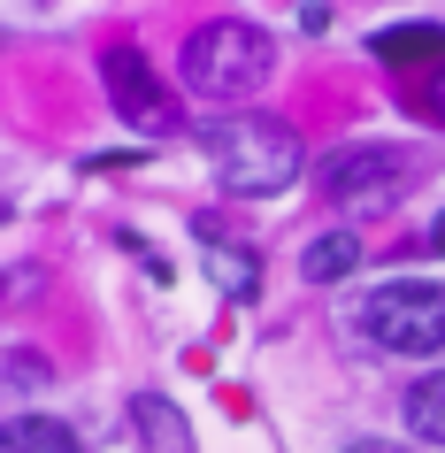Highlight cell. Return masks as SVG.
Here are the masks:
<instances>
[{
  "mask_svg": "<svg viewBox=\"0 0 445 453\" xmlns=\"http://www.w3.org/2000/svg\"><path fill=\"white\" fill-rule=\"evenodd\" d=\"M208 169L231 200H277V192L300 185L307 146L277 116H223V123H208Z\"/></svg>",
  "mask_w": 445,
  "mask_h": 453,
  "instance_id": "1",
  "label": "cell"
},
{
  "mask_svg": "<svg viewBox=\"0 0 445 453\" xmlns=\"http://www.w3.org/2000/svg\"><path fill=\"white\" fill-rule=\"evenodd\" d=\"M177 77H185L192 100H246V93H261L277 77V39L254 31V24H238V16L200 24L185 39V54H177Z\"/></svg>",
  "mask_w": 445,
  "mask_h": 453,
  "instance_id": "2",
  "label": "cell"
},
{
  "mask_svg": "<svg viewBox=\"0 0 445 453\" xmlns=\"http://www.w3.org/2000/svg\"><path fill=\"white\" fill-rule=\"evenodd\" d=\"M361 331L384 354H445V285H422V277L376 285L361 300Z\"/></svg>",
  "mask_w": 445,
  "mask_h": 453,
  "instance_id": "3",
  "label": "cell"
},
{
  "mask_svg": "<svg viewBox=\"0 0 445 453\" xmlns=\"http://www.w3.org/2000/svg\"><path fill=\"white\" fill-rule=\"evenodd\" d=\"M100 85H108V108H116L131 131H146V139H169V131H177V100L162 93V77H154V62H146L139 47H108L100 54Z\"/></svg>",
  "mask_w": 445,
  "mask_h": 453,
  "instance_id": "4",
  "label": "cell"
},
{
  "mask_svg": "<svg viewBox=\"0 0 445 453\" xmlns=\"http://www.w3.org/2000/svg\"><path fill=\"white\" fill-rule=\"evenodd\" d=\"M399 177H407V154H392V146H346V154L323 162V192L338 200V208H353V215L392 208Z\"/></svg>",
  "mask_w": 445,
  "mask_h": 453,
  "instance_id": "5",
  "label": "cell"
},
{
  "mask_svg": "<svg viewBox=\"0 0 445 453\" xmlns=\"http://www.w3.org/2000/svg\"><path fill=\"white\" fill-rule=\"evenodd\" d=\"M200 269H208V285L223 292V300H254L261 292V254L238 239H208L200 246Z\"/></svg>",
  "mask_w": 445,
  "mask_h": 453,
  "instance_id": "6",
  "label": "cell"
},
{
  "mask_svg": "<svg viewBox=\"0 0 445 453\" xmlns=\"http://www.w3.org/2000/svg\"><path fill=\"white\" fill-rule=\"evenodd\" d=\"M131 423H139V446H146V453H192L185 415H177L162 392H139V400H131Z\"/></svg>",
  "mask_w": 445,
  "mask_h": 453,
  "instance_id": "7",
  "label": "cell"
},
{
  "mask_svg": "<svg viewBox=\"0 0 445 453\" xmlns=\"http://www.w3.org/2000/svg\"><path fill=\"white\" fill-rule=\"evenodd\" d=\"M353 269H361V239H353V231H323V239H307V254H300L307 285H338Z\"/></svg>",
  "mask_w": 445,
  "mask_h": 453,
  "instance_id": "8",
  "label": "cell"
},
{
  "mask_svg": "<svg viewBox=\"0 0 445 453\" xmlns=\"http://www.w3.org/2000/svg\"><path fill=\"white\" fill-rule=\"evenodd\" d=\"M369 54L376 62H399V70H407V62H445V31L438 24H392V31L369 39Z\"/></svg>",
  "mask_w": 445,
  "mask_h": 453,
  "instance_id": "9",
  "label": "cell"
},
{
  "mask_svg": "<svg viewBox=\"0 0 445 453\" xmlns=\"http://www.w3.org/2000/svg\"><path fill=\"white\" fill-rule=\"evenodd\" d=\"M0 453H77V430L54 415H16L0 423Z\"/></svg>",
  "mask_w": 445,
  "mask_h": 453,
  "instance_id": "10",
  "label": "cell"
},
{
  "mask_svg": "<svg viewBox=\"0 0 445 453\" xmlns=\"http://www.w3.org/2000/svg\"><path fill=\"white\" fill-rule=\"evenodd\" d=\"M407 430H422L430 446H445V369H430V377L407 392Z\"/></svg>",
  "mask_w": 445,
  "mask_h": 453,
  "instance_id": "11",
  "label": "cell"
},
{
  "mask_svg": "<svg viewBox=\"0 0 445 453\" xmlns=\"http://www.w3.org/2000/svg\"><path fill=\"white\" fill-rule=\"evenodd\" d=\"M338 453H399L392 438H353V446H338Z\"/></svg>",
  "mask_w": 445,
  "mask_h": 453,
  "instance_id": "12",
  "label": "cell"
},
{
  "mask_svg": "<svg viewBox=\"0 0 445 453\" xmlns=\"http://www.w3.org/2000/svg\"><path fill=\"white\" fill-rule=\"evenodd\" d=\"M430 116L445 123V70H438V85H430Z\"/></svg>",
  "mask_w": 445,
  "mask_h": 453,
  "instance_id": "13",
  "label": "cell"
},
{
  "mask_svg": "<svg viewBox=\"0 0 445 453\" xmlns=\"http://www.w3.org/2000/svg\"><path fill=\"white\" fill-rule=\"evenodd\" d=\"M430 254H445V215H438V223H430Z\"/></svg>",
  "mask_w": 445,
  "mask_h": 453,
  "instance_id": "14",
  "label": "cell"
}]
</instances>
